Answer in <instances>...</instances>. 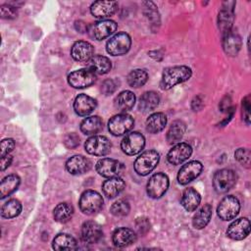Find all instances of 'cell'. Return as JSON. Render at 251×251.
Returning <instances> with one entry per match:
<instances>
[{
  "instance_id": "obj_34",
  "label": "cell",
  "mask_w": 251,
  "mask_h": 251,
  "mask_svg": "<svg viewBox=\"0 0 251 251\" xmlns=\"http://www.w3.org/2000/svg\"><path fill=\"white\" fill-rule=\"evenodd\" d=\"M185 130H186V125L182 121L180 120L174 121L167 132V141L170 144L178 143L182 138Z\"/></svg>"
},
{
  "instance_id": "obj_49",
  "label": "cell",
  "mask_w": 251,
  "mask_h": 251,
  "mask_svg": "<svg viewBox=\"0 0 251 251\" xmlns=\"http://www.w3.org/2000/svg\"><path fill=\"white\" fill-rule=\"evenodd\" d=\"M203 107V100L200 96L194 97V99L191 102V108L193 111H200Z\"/></svg>"
},
{
  "instance_id": "obj_1",
  "label": "cell",
  "mask_w": 251,
  "mask_h": 251,
  "mask_svg": "<svg viewBox=\"0 0 251 251\" xmlns=\"http://www.w3.org/2000/svg\"><path fill=\"white\" fill-rule=\"evenodd\" d=\"M192 71L187 66L168 67L162 74L160 87L163 90H169L175 85L184 82L191 77Z\"/></svg>"
},
{
  "instance_id": "obj_6",
  "label": "cell",
  "mask_w": 251,
  "mask_h": 251,
  "mask_svg": "<svg viewBox=\"0 0 251 251\" xmlns=\"http://www.w3.org/2000/svg\"><path fill=\"white\" fill-rule=\"evenodd\" d=\"M134 126L133 118L126 113H121L113 116L108 122V129L115 136H120L127 133Z\"/></svg>"
},
{
  "instance_id": "obj_30",
  "label": "cell",
  "mask_w": 251,
  "mask_h": 251,
  "mask_svg": "<svg viewBox=\"0 0 251 251\" xmlns=\"http://www.w3.org/2000/svg\"><path fill=\"white\" fill-rule=\"evenodd\" d=\"M160 102V97L155 91H146L140 98L138 103V108L141 112H151L157 108Z\"/></svg>"
},
{
  "instance_id": "obj_38",
  "label": "cell",
  "mask_w": 251,
  "mask_h": 251,
  "mask_svg": "<svg viewBox=\"0 0 251 251\" xmlns=\"http://www.w3.org/2000/svg\"><path fill=\"white\" fill-rule=\"evenodd\" d=\"M127 83L131 87H141L143 86L147 79H148V74L145 70L142 69H135L132 70L128 75H127Z\"/></svg>"
},
{
  "instance_id": "obj_3",
  "label": "cell",
  "mask_w": 251,
  "mask_h": 251,
  "mask_svg": "<svg viewBox=\"0 0 251 251\" xmlns=\"http://www.w3.org/2000/svg\"><path fill=\"white\" fill-rule=\"evenodd\" d=\"M104 200L102 196L94 190L84 191L79 198V209L83 214L93 215L99 212L103 207Z\"/></svg>"
},
{
  "instance_id": "obj_29",
  "label": "cell",
  "mask_w": 251,
  "mask_h": 251,
  "mask_svg": "<svg viewBox=\"0 0 251 251\" xmlns=\"http://www.w3.org/2000/svg\"><path fill=\"white\" fill-rule=\"evenodd\" d=\"M135 103V95L133 92L129 90L122 91L118 96L115 98L114 104L115 107L123 113H126L132 109Z\"/></svg>"
},
{
  "instance_id": "obj_26",
  "label": "cell",
  "mask_w": 251,
  "mask_h": 251,
  "mask_svg": "<svg viewBox=\"0 0 251 251\" xmlns=\"http://www.w3.org/2000/svg\"><path fill=\"white\" fill-rule=\"evenodd\" d=\"M201 202V196L198 191L193 187H188L183 190L180 203L187 212H193L199 206Z\"/></svg>"
},
{
  "instance_id": "obj_40",
  "label": "cell",
  "mask_w": 251,
  "mask_h": 251,
  "mask_svg": "<svg viewBox=\"0 0 251 251\" xmlns=\"http://www.w3.org/2000/svg\"><path fill=\"white\" fill-rule=\"evenodd\" d=\"M144 8H145V14L147 15V18L151 22V25H160V16L157 10L156 5L153 2H143Z\"/></svg>"
},
{
  "instance_id": "obj_16",
  "label": "cell",
  "mask_w": 251,
  "mask_h": 251,
  "mask_svg": "<svg viewBox=\"0 0 251 251\" xmlns=\"http://www.w3.org/2000/svg\"><path fill=\"white\" fill-rule=\"evenodd\" d=\"M192 154V147L185 142L176 143L168 153L167 160L172 165H179L186 161Z\"/></svg>"
},
{
  "instance_id": "obj_19",
  "label": "cell",
  "mask_w": 251,
  "mask_h": 251,
  "mask_svg": "<svg viewBox=\"0 0 251 251\" xmlns=\"http://www.w3.org/2000/svg\"><path fill=\"white\" fill-rule=\"evenodd\" d=\"M94 48L87 41L79 40L74 43L71 49V56L77 62H88L93 55Z\"/></svg>"
},
{
  "instance_id": "obj_10",
  "label": "cell",
  "mask_w": 251,
  "mask_h": 251,
  "mask_svg": "<svg viewBox=\"0 0 251 251\" xmlns=\"http://www.w3.org/2000/svg\"><path fill=\"white\" fill-rule=\"evenodd\" d=\"M145 146V137L137 131L127 133L121 142V148L124 153L129 156L136 155L142 151Z\"/></svg>"
},
{
  "instance_id": "obj_32",
  "label": "cell",
  "mask_w": 251,
  "mask_h": 251,
  "mask_svg": "<svg viewBox=\"0 0 251 251\" xmlns=\"http://www.w3.org/2000/svg\"><path fill=\"white\" fill-rule=\"evenodd\" d=\"M211 218H212V206L210 204H205L193 216L192 225L195 228L202 229L209 224Z\"/></svg>"
},
{
  "instance_id": "obj_36",
  "label": "cell",
  "mask_w": 251,
  "mask_h": 251,
  "mask_svg": "<svg viewBox=\"0 0 251 251\" xmlns=\"http://www.w3.org/2000/svg\"><path fill=\"white\" fill-rule=\"evenodd\" d=\"M73 215H74V207L67 202L58 204L53 211V217L55 221L59 223L68 222L73 217Z\"/></svg>"
},
{
  "instance_id": "obj_13",
  "label": "cell",
  "mask_w": 251,
  "mask_h": 251,
  "mask_svg": "<svg viewBox=\"0 0 251 251\" xmlns=\"http://www.w3.org/2000/svg\"><path fill=\"white\" fill-rule=\"evenodd\" d=\"M96 75L89 69H79L72 72L68 75V82L74 88H85L93 84Z\"/></svg>"
},
{
  "instance_id": "obj_39",
  "label": "cell",
  "mask_w": 251,
  "mask_h": 251,
  "mask_svg": "<svg viewBox=\"0 0 251 251\" xmlns=\"http://www.w3.org/2000/svg\"><path fill=\"white\" fill-rule=\"evenodd\" d=\"M130 206L129 203L125 199H119L114 202L110 208V212L112 215L116 217H125L129 213Z\"/></svg>"
},
{
  "instance_id": "obj_31",
  "label": "cell",
  "mask_w": 251,
  "mask_h": 251,
  "mask_svg": "<svg viewBox=\"0 0 251 251\" xmlns=\"http://www.w3.org/2000/svg\"><path fill=\"white\" fill-rule=\"evenodd\" d=\"M21 182L19 176L12 174L5 176L0 183V197L4 199L5 197L11 195L14 191L17 190Z\"/></svg>"
},
{
  "instance_id": "obj_7",
  "label": "cell",
  "mask_w": 251,
  "mask_h": 251,
  "mask_svg": "<svg viewBox=\"0 0 251 251\" xmlns=\"http://www.w3.org/2000/svg\"><path fill=\"white\" fill-rule=\"evenodd\" d=\"M169 177L164 173L154 174L148 180L146 191L149 197L157 199L162 197L169 187Z\"/></svg>"
},
{
  "instance_id": "obj_44",
  "label": "cell",
  "mask_w": 251,
  "mask_h": 251,
  "mask_svg": "<svg viewBox=\"0 0 251 251\" xmlns=\"http://www.w3.org/2000/svg\"><path fill=\"white\" fill-rule=\"evenodd\" d=\"M117 81L115 79H106L103 81V83L101 84V91L105 94V95H109L115 92V90L117 89Z\"/></svg>"
},
{
  "instance_id": "obj_48",
  "label": "cell",
  "mask_w": 251,
  "mask_h": 251,
  "mask_svg": "<svg viewBox=\"0 0 251 251\" xmlns=\"http://www.w3.org/2000/svg\"><path fill=\"white\" fill-rule=\"evenodd\" d=\"M219 106H220V110L222 112H226L227 114L233 110V108L231 107V99H230V97L228 95L225 96L222 99V101L220 102Z\"/></svg>"
},
{
  "instance_id": "obj_2",
  "label": "cell",
  "mask_w": 251,
  "mask_h": 251,
  "mask_svg": "<svg viewBox=\"0 0 251 251\" xmlns=\"http://www.w3.org/2000/svg\"><path fill=\"white\" fill-rule=\"evenodd\" d=\"M160 155L156 150H147L141 153L134 162V171L139 176H147L158 165Z\"/></svg>"
},
{
  "instance_id": "obj_41",
  "label": "cell",
  "mask_w": 251,
  "mask_h": 251,
  "mask_svg": "<svg viewBox=\"0 0 251 251\" xmlns=\"http://www.w3.org/2000/svg\"><path fill=\"white\" fill-rule=\"evenodd\" d=\"M250 156L251 152L248 148H238L234 153L235 159L246 168L250 167Z\"/></svg>"
},
{
  "instance_id": "obj_33",
  "label": "cell",
  "mask_w": 251,
  "mask_h": 251,
  "mask_svg": "<svg viewBox=\"0 0 251 251\" xmlns=\"http://www.w3.org/2000/svg\"><path fill=\"white\" fill-rule=\"evenodd\" d=\"M52 247L55 250H75L78 248L76 240L68 233H59L56 235L53 239Z\"/></svg>"
},
{
  "instance_id": "obj_8",
  "label": "cell",
  "mask_w": 251,
  "mask_h": 251,
  "mask_svg": "<svg viewBox=\"0 0 251 251\" xmlns=\"http://www.w3.org/2000/svg\"><path fill=\"white\" fill-rule=\"evenodd\" d=\"M239 210L240 203L238 199L233 195H227L221 200L217 208V214L223 221H230L237 216Z\"/></svg>"
},
{
  "instance_id": "obj_28",
  "label": "cell",
  "mask_w": 251,
  "mask_h": 251,
  "mask_svg": "<svg viewBox=\"0 0 251 251\" xmlns=\"http://www.w3.org/2000/svg\"><path fill=\"white\" fill-rule=\"evenodd\" d=\"M167 125V117L164 113L157 112L150 115L145 123L146 130L149 133H158L162 131Z\"/></svg>"
},
{
  "instance_id": "obj_43",
  "label": "cell",
  "mask_w": 251,
  "mask_h": 251,
  "mask_svg": "<svg viewBox=\"0 0 251 251\" xmlns=\"http://www.w3.org/2000/svg\"><path fill=\"white\" fill-rule=\"evenodd\" d=\"M64 144L66 145V147L70 148V149H74L75 147L78 146L79 144V137L76 133L71 132L68 133L65 137H64Z\"/></svg>"
},
{
  "instance_id": "obj_42",
  "label": "cell",
  "mask_w": 251,
  "mask_h": 251,
  "mask_svg": "<svg viewBox=\"0 0 251 251\" xmlns=\"http://www.w3.org/2000/svg\"><path fill=\"white\" fill-rule=\"evenodd\" d=\"M0 15L2 19H15L18 16V10L16 7L9 5V4H4L0 6Z\"/></svg>"
},
{
  "instance_id": "obj_24",
  "label": "cell",
  "mask_w": 251,
  "mask_h": 251,
  "mask_svg": "<svg viewBox=\"0 0 251 251\" xmlns=\"http://www.w3.org/2000/svg\"><path fill=\"white\" fill-rule=\"evenodd\" d=\"M242 41L238 33L232 30L223 36V48L228 56H236L241 48Z\"/></svg>"
},
{
  "instance_id": "obj_20",
  "label": "cell",
  "mask_w": 251,
  "mask_h": 251,
  "mask_svg": "<svg viewBox=\"0 0 251 251\" xmlns=\"http://www.w3.org/2000/svg\"><path fill=\"white\" fill-rule=\"evenodd\" d=\"M118 3L116 1H95L90 6V12L93 17L105 19L116 13Z\"/></svg>"
},
{
  "instance_id": "obj_11",
  "label": "cell",
  "mask_w": 251,
  "mask_h": 251,
  "mask_svg": "<svg viewBox=\"0 0 251 251\" xmlns=\"http://www.w3.org/2000/svg\"><path fill=\"white\" fill-rule=\"evenodd\" d=\"M97 173L104 177H115L120 176L125 172V165L118 160L111 158L100 159L96 163Z\"/></svg>"
},
{
  "instance_id": "obj_12",
  "label": "cell",
  "mask_w": 251,
  "mask_h": 251,
  "mask_svg": "<svg viewBox=\"0 0 251 251\" xmlns=\"http://www.w3.org/2000/svg\"><path fill=\"white\" fill-rule=\"evenodd\" d=\"M110 140L103 135H93L84 143L85 151L94 156H105L111 150Z\"/></svg>"
},
{
  "instance_id": "obj_25",
  "label": "cell",
  "mask_w": 251,
  "mask_h": 251,
  "mask_svg": "<svg viewBox=\"0 0 251 251\" xmlns=\"http://www.w3.org/2000/svg\"><path fill=\"white\" fill-rule=\"evenodd\" d=\"M111 68L112 63L110 59L102 55L92 56L87 62V69L92 71L95 75H105L110 72Z\"/></svg>"
},
{
  "instance_id": "obj_47",
  "label": "cell",
  "mask_w": 251,
  "mask_h": 251,
  "mask_svg": "<svg viewBox=\"0 0 251 251\" xmlns=\"http://www.w3.org/2000/svg\"><path fill=\"white\" fill-rule=\"evenodd\" d=\"M15 147V141L12 138H6L1 141V157L8 155L13 151Z\"/></svg>"
},
{
  "instance_id": "obj_14",
  "label": "cell",
  "mask_w": 251,
  "mask_h": 251,
  "mask_svg": "<svg viewBox=\"0 0 251 251\" xmlns=\"http://www.w3.org/2000/svg\"><path fill=\"white\" fill-rule=\"evenodd\" d=\"M234 5H235V2L233 1L224 2L223 7L219 12L218 25L223 36L228 33L229 31H231V27L234 20V13H233Z\"/></svg>"
},
{
  "instance_id": "obj_27",
  "label": "cell",
  "mask_w": 251,
  "mask_h": 251,
  "mask_svg": "<svg viewBox=\"0 0 251 251\" xmlns=\"http://www.w3.org/2000/svg\"><path fill=\"white\" fill-rule=\"evenodd\" d=\"M125 181L120 176H115L110 177L103 182L102 190L108 198H114L125 189Z\"/></svg>"
},
{
  "instance_id": "obj_17",
  "label": "cell",
  "mask_w": 251,
  "mask_h": 251,
  "mask_svg": "<svg viewBox=\"0 0 251 251\" xmlns=\"http://www.w3.org/2000/svg\"><path fill=\"white\" fill-rule=\"evenodd\" d=\"M250 232V222L247 218H239L232 222L227 229L226 235L233 240H242Z\"/></svg>"
},
{
  "instance_id": "obj_15",
  "label": "cell",
  "mask_w": 251,
  "mask_h": 251,
  "mask_svg": "<svg viewBox=\"0 0 251 251\" xmlns=\"http://www.w3.org/2000/svg\"><path fill=\"white\" fill-rule=\"evenodd\" d=\"M203 165L199 161H190L183 165L177 174V180L180 184L185 185L195 179L202 172Z\"/></svg>"
},
{
  "instance_id": "obj_22",
  "label": "cell",
  "mask_w": 251,
  "mask_h": 251,
  "mask_svg": "<svg viewBox=\"0 0 251 251\" xmlns=\"http://www.w3.org/2000/svg\"><path fill=\"white\" fill-rule=\"evenodd\" d=\"M91 168V162L86 157L75 155L66 162V169L71 175H81L88 172Z\"/></svg>"
},
{
  "instance_id": "obj_23",
  "label": "cell",
  "mask_w": 251,
  "mask_h": 251,
  "mask_svg": "<svg viewBox=\"0 0 251 251\" xmlns=\"http://www.w3.org/2000/svg\"><path fill=\"white\" fill-rule=\"evenodd\" d=\"M136 232L128 227H119L117 228L112 236L113 243L117 247H126L131 245L136 241Z\"/></svg>"
},
{
  "instance_id": "obj_21",
  "label": "cell",
  "mask_w": 251,
  "mask_h": 251,
  "mask_svg": "<svg viewBox=\"0 0 251 251\" xmlns=\"http://www.w3.org/2000/svg\"><path fill=\"white\" fill-rule=\"evenodd\" d=\"M97 107V102L94 98L86 94H78L74 101V110L78 116H87L92 113Z\"/></svg>"
},
{
  "instance_id": "obj_37",
  "label": "cell",
  "mask_w": 251,
  "mask_h": 251,
  "mask_svg": "<svg viewBox=\"0 0 251 251\" xmlns=\"http://www.w3.org/2000/svg\"><path fill=\"white\" fill-rule=\"evenodd\" d=\"M22 204L17 199L8 200L1 208V216L5 219H13L22 212Z\"/></svg>"
},
{
  "instance_id": "obj_35",
  "label": "cell",
  "mask_w": 251,
  "mask_h": 251,
  "mask_svg": "<svg viewBox=\"0 0 251 251\" xmlns=\"http://www.w3.org/2000/svg\"><path fill=\"white\" fill-rule=\"evenodd\" d=\"M103 127V122L98 116H91L85 118L80 124V130L86 135L95 134Z\"/></svg>"
},
{
  "instance_id": "obj_45",
  "label": "cell",
  "mask_w": 251,
  "mask_h": 251,
  "mask_svg": "<svg viewBox=\"0 0 251 251\" xmlns=\"http://www.w3.org/2000/svg\"><path fill=\"white\" fill-rule=\"evenodd\" d=\"M242 117L247 125L250 123V96L247 95L242 100Z\"/></svg>"
},
{
  "instance_id": "obj_18",
  "label": "cell",
  "mask_w": 251,
  "mask_h": 251,
  "mask_svg": "<svg viewBox=\"0 0 251 251\" xmlns=\"http://www.w3.org/2000/svg\"><path fill=\"white\" fill-rule=\"evenodd\" d=\"M103 231L101 226L93 221H87L83 223L81 226L80 236L84 243L94 244L97 243L102 237Z\"/></svg>"
},
{
  "instance_id": "obj_5",
  "label": "cell",
  "mask_w": 251,
  "mask_h": 251,
  "mask_svg": "<svg viewBox=\"0 0 251 251\" xmlns=\"http://www.w3.org/2000/svg\"><path fill=\"white\" fill-rule=\"evenodd\" d=\"M131 46V38L126 32H119L107 41L106 50L112 56H121L128 52Z\"/></svg>"
},
{
  "instance_id": "obj_46",
  "label": "cell",
  "mask_w": 251,
  "mask_h": 251,
  "mask_svg": "<svg viewBox=\"0 0 251 251\" xmlns=\"http://www.w3.org/2000/svg\"><path fill=\"white\" fill-rule=\"evenodd\" d=\"M135 227L139 233L144 234L150 229V223L146 218H138L135 222Z\"/></svg>"
},
{
  "instance_id": "obj_4",
  "label": "cell",
  "mask_w": 251,
  "mask_h": 251,
  "mask_svg": "<svg viewBox=\"0 0 251 251\" xmlns=\"http://www.w3.org/2000/svg\"><path fill=\"white\" fill-rule=\"evenodd\" d=\"M237 181V175L230 169H222L215 173L213 186L216 192L226 193L230 190Z\"/></svg>"
},
{
  "instance_id": "obj_9",
  "label": "cell",
  "mask_w": 251,
  "mask_h": 251,
  "mask_svg": "<svg viewBox=\"0 0 251 251\" xmlns=\"http://www.w3.org/2000/svg\"><path fill=\"white\" fill-rule=\"evenodd\" d=\"M118 25L116 22L112 20H102L95 22L87 26V32L89 36L95 40H102L111 34H113Z\"/></svg>"
},
{
  "instance_id": "obj_50",
  "label": "cell",
  "mask_w": 251,
  "mask_h": 251,
  "mask_svg": "<svg viewBox=\"0 0 251 251\" xmlns=\"http://www.w3.org/2000/svg\"><path fill=\"white\" fill-rule=\"evenodd\" d=\"M13 157L11 155H5L1 157V171H5L12 163Z\"/></svg>"
}]
</instances>
